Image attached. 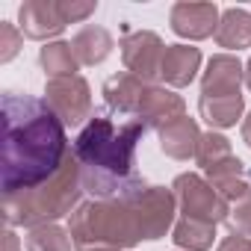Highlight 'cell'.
Masks as SVG:
<instances>
[{
  "label": "cell",
  "instance_id": "cell-1",
  "mask_svg": "<svg viewBox=\"0 0 251 251\" xmlns=\"http://www.w3.org/2000/svg\"><path fill=\"white\" fill-rule=\"evenodd\" d=\"M3 142H0V189L18 195L48 183L68 160V136L48 100L3 92L0 98Z\"/></svg>",
  "mask_w": 251,
  "mask_h": 251
},
{
  "label": "cell",
  "instance_id": "cell-2",
  "mask_svg": "<svg viewBox=\"0 0 251 251\" xmlns=\"http://www.w3.org/2000/svg\"><path fill=\"white\" fill-rule=\"evenodd\" d=\"M175 213L172 189L142 183L112 201H83L68 216V233L74 251H127L142 239H163L175 227Z\"/></svg>",
  "mask_w": 251,
  "mask_h": 251
},
{
  "label": "cell",
  "instance_id": "cell-3",
  "mask_svg": "<svg viewBox=\"0 0 251 251\" xmlns=\"http://www.w3.org/2000/svg\"><path fill=\"white\" fill-rule=\"evenodd\" d=\"M145 130L139 118L115 121L98 112L83 124L71 142V154L80 166L83 192H89L92 201H112L145 183L136 172V148Z\"/></svg>",
  "mask_w": 251,
  "mask_h": 251
},
{
  "label": "cell",
  "instance_id": "cell-4",
  "mask_svg": "<svg viewBox=\"0 0 251 251\" xmlns=\"http://www.w3.org/2000/svg\"><path fill=\"white\" fill-rule=\"evenodd\" d=\"M83 180H80V166L74 154H68L65 166L42 186L18 192V195H3V222L6 227H42V225H56V219L71 216L83 201Z\"/></svg>",
  "mask_w": 251,
  "mask_h": 251
},
{
  "label": "cell",
  "instance_id": "cell-5",
  "mask_svg": "<svg viewBox=\"0 0 251 251\" xmlns=\"http://www.w3.org/2000/svg\"><path fill=\"white\" fill-rule=\"evenodd\" d=\"M172 192L177 198L180 219H192V222H204V225L227 222L230 204L207 183L204 175H195V172L177 175L175 183H172Z\"/></svg>",
  "mask_w": 251,
  "mask_h": 251
},
{
  "label": "cell",
  "instance_id": "cell-6",
  "mask_svg": "<svg viewBox=\"0 0 251 251\" xmlns=\"http://www.w3.org/2000/svg\"><path fill=\"white\" fill-rule=\"evenodd\" d=\"M118 48H121V62L127 68V74L139 77L148 86H157L160 71H163V56L169 48V45H163V39L157 33L133 30L118 42Z\"/></svg>",
  "mask_w": 251,
  "mask_h": 251
},
{
  "label": "cell",
  "instance_id": "cell-7",
  "mask_svg": "<svg viewBox=\"0 0 251 251\" xmlns=\"http://www.w3.org/2000/svg\"><path fill=\"white\" fill-rule=\"evenodd\" d=\"M45 100L59 115L65 127H77V124L92 118V89H89L86 77H80V74L48 80Z\"/></svg>",
  "mask_w": 251,
  "mask_h": 251
},
{
  "label": "cell",
  "instance_id": "cell-8",
  "mask_svg": "<svg viewBox=\"0 0 251 251\" xmlns=\"http://www.w3.org/2000/svg\"><path fill=\"white\" fill-rule=\"evenodd\" d=\"M219 21H222V12L216 3H186V0H180L169 12V24L175 36L189 39V42H204L216 36Z\"/></svg>",
  "mask_w": 251,
  "mask_h": 251
},
{
  "label": "cell",
  "instance_id": "cell-9",
  "mask_svg": "<svg viewBox=\"0 0 251 251\" xmlns=\"http://www.w3.org/2000/svg\"><path fill=\"white\" fill-rule=\"evenodd\" d=\"M18 27L27 39L48 42V39H56L59 33H65L68 21L62 15L59 0H27V3L18 6Z\"/></svg>",
  "mask_w": 251,
  "mask_h": 251
},
{
  "label": "cell",
  "instance_id": "cell-10",
  "mask_svg": "<svg viewBox=\"0 0 251 251\" xmlns=\"http://www.w3.org/2000/svg\"><path fill=\"white\" fill-rule=\"evenodd\" d=\"M245 80V65L233 53H216L201 74V98H233L242 95L239 86Z\"/></svg>",
  "mask_w": 251,
  "mask_h": 251
},
{
  "label": "cell",
  "instance_id": "cell-11",
  "mask_svg": "<svg viewBox=\"0 0 251 251\" xmlns=\"http://www.w3.org/2000/svg\"><path fill=\"white\" fill-rule=\"evenodd\" d=\"M180 115H186V100L166 89V86H145V95H142V103L136 109V118L145 124V127H166V124L177 121Z\"/></svg>",
  "mask_w": 251,
  "mask_h": 251
},
{
  "label": "cell",
  "instance_id": "cell-12",
  "mask_svg": "<svg viewBox=\"0 0 251 251\" xmlns=\"http://www.w3.org/2000/svg\"><path fill=\"white\" fill-rule=\"evenodd\" d=\"M201 71V50L192 45H169L163 56V71L160 80L172 89H186Z\"/></svg>",
  "mask_w": 251,
  "mask_h": 251
},
{
  "label": "cell",
  "instance_id": "cell-13",
  "mask_svg": "<svg viewBox=\"0 0 251 251\" xmlns=\"http://www.w3.org/2000/svg\"><path fill=\"white\" fill-rule=\"evenodd\" d=\"M157 133H160L163 154L172 157V160H192L195 151H198V142H201V127H198V121L189 118V115H180L177 121L160 127Z\"/></svg>",
  "mask_w": 251,
  "mask_h": 251
},
{
  "label": "cell",
  "instance_id": "cell-14",
  "mask_svg": "<svg viewBox=\"0 0 251 251\" xmlns=\"http://www.w3.org/2000/svg\"><path fill=\"white\" fill-rule=\"evenodd\" d=\"M145 86L148 83H142L139 77H133L127 71H118V74L106 77V83H103V100L115 112H121L124 118H136V109L142 103Z\"/></svg>",
  "mask_w": 251,
  "mask_h": 251
},
{
  "label": "cell",
  "instance_id": "cell-15",
  "mask_svg": "<svg viewBox=\"0 0 251 251\" xmlns=\"http://www.w3.org/2000/svg\"><path fill=\"white\" fill-rule=\"evenodd\" d=\"M204 177H207V183H210L227 204H236V201L251 189V186H248V177H245V166H242V160H239L236 154L227 157V160H222L219 166L207 169Z\"/></svg>",
  "mask_w": 251,
  "mask_h": 251
},
{
  "label": "cell",
  "instance_id": "cell-16",
  "mask_svg": "<svg viewBox=\"0 0 251 251\" xmlns=\"http://www.w3.org/2000/svg\"><path fill=\"white\" fill-rule=\"evenodd\" d=\"M71 48H74V56H77L80 65H100V62L112 53L115 42H112L109 30H103V27H98V24H86V27L71 39Z\"/></svg>",
  "mask_w": 251,
  "mask_h": 251
},
{
  "label": "cell",
  "instance_id": "cell-17",
  "mask_svg": "<svg viewBox=\"0 0 251 251\" xmlns=\"http://www.w3.org/2000/svg\"><path fill=\"white\" fill-rule=\"evenodd\" d=\"M216 45L225 48V50H242V48H251V12L248 9H225L222 12V21H219V30H216Z\"/></svg>",
  "mask_w": 251,
  "mask_h": 251
},
{
  "label": "cell",
  "instance_id": "cell-18",
  "mask_svg": "<svg viewBox=\"0 0 251 251\" xmlns=\"http://www.w3.org/2000/svg\"><path fill=\"white\" fill-rule=\"evenodd\" d=\"M242 109H245L242 95H233V98H198V112L213 130L236 127V121L242 118Z\"/></svg>",
  "mask_w": 251,
  "mask_h": 251
},
{
  "label": "cell",
  "instance_id": "cell-19",
  "mask_svg": "<svg viewBox=\"0 0 251 251\" xmlns=\"http://www.w3.org/2000/svg\"><path fill=\"white\" fill-rule=\"evenodd\" d=\"M39 65H42V71H45L48 80L71 77V74H77V68H80L71 42H48V45L39 50Z\"/></svg>",
  "mask_w": 251,
  "mask_h": 251
},
{
  "label": "cell",
  "instance_id": "cell-20",
  "mask_svg": "<svg viewBox=\"0 0 251 251\" xmlns=\"http://www.w3.org/2000/svg\"><path fill=\"white\" fill-rule=\"evenodd\" d=\"M172 239L183 251H210L216 239V225L192 222V219H177L172 227Z\"/></svg>",
  "mask_w": 251,
  "mask_h": 251
},
{
  "label": "cell",
  "instance_id": "cell-21",
  "mask_svg": "<svg viewBox=\"0 0 251 251\" xmlns=\"http://www.w3.org/2000/svg\"><path fill=\"white\" fill-rule=\"evenodd\" d=\"M27 251H74V239L62 225H42L27 230Z\"/></svg>",
  "mask_w": 251,
  "mask_h": 251
},
{
  "label": "cell",
  "instance_id": "cell-22",
  "mask_svg": "<svg viewBox=\"0 0 251 251\" xmlns=\"http://www.w3.org/2000/svg\"><path fill=\"white\" fill-rule=\"evenodd\" d=\"M227 157H233L230 139H227V136H222V133H216V130L201 133V142H198V151H195V163L201 166V172L219 166V163L227 160Z\"/></svg>",
  "mask_w": 251,
  "mask_h": 251
},
{
  "label": "cell",
  "instance_id": "cell-23",
  "mask_svg": "<svg viewBox=\"0 0 251 251\" xmlns=\"http://www.w3.org/2000/svg\"><path fill=\"white\" fill-rule=\"evenodd\" d=\"M227 227L230 233H239V236H251V189L236 201L230 204V213H227Z\"/></svg>",
  "mask_w": 251,
  "mask_h": 251
},
{
  "label": "cell",
  "instance_id": "cell-24",
  "mask_svg": "<svg viewBox=\"0 0 251 251\" xmlns=\"http://www.w3.org/2000/svg\"><path fill=\"white\" fill-rule=\"evenodd\" d=\"M21 45H24L21 27H15L9 21H0V62H12L18 56Z\"/></svg>",
  "mask_w": 251,
  "mask_h": 251
},
{
  "label": "cell",
  "instance_id": "cell-25",
  "mask_svg": "<svg viewBox=\"0 0 251 251\" xmlns=\"http://www.w3.org/2000/svg\"><path fill=\"white\" fill-rule=\"evenodd\" d=\"M62 3V15H65V21L68 24H77V21H86L89 15H95V9H98V3H77V0H59Z\"/></svg>",
  "mask_w": 251,
  "mask_h": 251
},
{
  "label": "cell",
  "instance_id": "cell-26",
  "mask_svg": "<svg viewBox=\"0 0 251 251\" xmlns=\"http://www.w3.org/2000/svg\"><path fill=\"white\" fill-rule=\"evenodd\" d=\"M216 251H251V239L248 236H239V233H230L219 242Z\"/></svg>",
  "mask_w": 251,
  "mask_h": 251
},
{
  "label": "cell",
  "instance_id": "cell-27",
  "mask_svg": "<svg viewBox=\"0 0 251 251\" xmlns=\"http://www.w3.org/2000/svg\"><path fill=\"white\" fill-rule=\"evenodd\" d=\"M3 251H21V239L15 236V227L3 230Z\"/></svg>",
  "mask_w": 251,
  "mask_h": 251
},
{
  "label": "cell",
  "instance_id": "cell-28",
  "mask_svg": "<svg viewBox=\"0 0 251 251\" xmlns=\"http://www.w3.org/2000/svg\"><path fill=\"white\" fill-rule=\"evenodd\" d=\"M242 142H245V145L251 148V112H248V115L242 118Z\"/></svg>",
  "mask_w": 251,
  "mask_h": 251
},
{
  "label": "cell",
  "instance_id": "cell-29",
  "mask_svg": "<svg viewBox=\"0 0 251 251\" xmlns=\"http://www.w3.org/2000/svg\"><path fill=\"white\" fill-rule=\"evenodd\" d=\"M245 86H248V89H251V59H248V62H245Z\"/></svg>",
  "mask_w": 251,
  "mask_h": 251
}]
</instances>
